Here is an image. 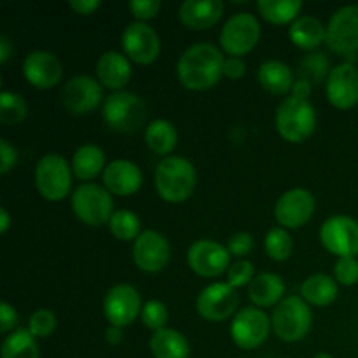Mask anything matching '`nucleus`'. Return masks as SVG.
Segmentation results:
<instances>
[{
    "mask_svg": "<svg viewBox=\"0 0 358 358\" xmlns=\"http://www.w3.org/2000/svg\"><path fill=\"white\" fill-rule=\"evenodd\" d=\"M327 27L315 16H299L289 28V37L294 45L303 51H313L325 42Z\"/></svg>",
    "mask_w": 358,
    "mask_h": 358,
    "instance_id": "26",
    "label": "nucleus"
},
{
    "mask_svg": "<svg viewBox=\"0 0 358 358\" xmlns=\"http://www.w3.org/2000/svg\"><path fill=\"white\" fill-rule=\"evenodd\" d=\"M17 320H20V317H17L16 310L9 303H6V301L0 303V332L7 334V332L14 331Z\"/></svg>",
    "mask_w": 358,
    "mask_h": 358,
    "instance_id": "44",
    "label": "nucleus"
},
{
    "mask_svg": "<svg viewBox=\"0 0 358 358\" xmlns=\"http://www.w3.org/2000/svg\"><path fill=\"white\" fill-rule=\"evenodd\" d=\"M121 44L128 59L138 65H150L159 58V35L147 23H140V21L129 23L122 31Z\"/></svg>",
    "mask_w": 358,
    "mask_h": 358,
    "instance_id": "13",
    "label": "nucleus"
},
{
    "mask_svg": "<svg viewBox=\"0 0 358 358\" xmlns=\"http://www.w3.org/2000/svg\"><path fill=\"white\" fill-rule=\"evenodd\" d=\"M336 282L339 285L352 287L358 283V261L357 257H341L334 266Z\"/></svg>",
    "mask_w": 358,
    "mask_h": 358,
    "instance_id": "40",
    "label": "nucleus"
},
{
    "mask_svg": "<svg viewBox=\"0 0 358 358\" xmlns=\"http://www.w3.org/2000/svg\"><path fill=\"white\" fill-rule=\"evenodd\" d=\"M73 213L80 222L91 227H100L110 222L114 215L112 194L98 184H80L70 198Z\"/></svg>",
    "mask_w": 358,
    "mask_h": 358,
    "instance_id": "6",
    "label": "nucleus"
},
{
    "mask_svg": "<svg viewBox=\"0 0 358 358\" xmlns=\"http://www.w3.org/2000/svg\"><path fill=\"white\" fill-rule=\"evenodd\" d=\"M313 315L301 296H289L275 308L271 329L282 341L297 343L311 331Z\"/></svg>",
    "mask_w": 358,
    "mask_h": 358,
    "instance_id": "5",
    "label": "nucleus"
},
{
    "mask_svg": "<svg viewBox=\"0 0 358 358\" xmlns=\"http://www.w3.org/2000/svg\"><path fill=\"white\" fill-rule=\"evenodd\" d=\"M331 76V63L322 52H310L301 59L297 66V80H304L310 86H318Z\"/></svg>",
    "mask_w": 358,
    "mask_h": 358,
    "instance_id": "33",
    "label": "nucleus"
},
{
    "mask_svg": "<svg viewBox=\"0 0 358 358\" xmlns=\"http://www.w3.org/2000/svg\"><path fill=\"white\" fill-rule=\"evenodd\" d=\"M69 6L77 14L90 16V14H93L100 7V0H73V2H69Z\"/></svg>",
    "mask_w": 358,
    "mask_h": 358,
    "instance_id": "46",
    "label": "nucleus"
},
{
    "mask_svg": "<svg viewBox=\"0 0 358 358\" xmlns=\"http://www.w3.org/2000/svg\"><path fill=\"white\" fill-rule=\"evenodd\" d=\"M108 229L117 240L135 241L142 234L140 233L142 222H140V217L131 210H115L110 222H108Z\"/></svg>",
    "mask_w": 358,
    "mask_h": 358,
    "instance_id": "34",
    "label": "nucleus"
},
{
    "mask_svg": "<svg viewBox=\"0 0 358 358\" xmlns=\"http://www.w3.org/2000/svg\"><path fill=\"white\" fill-rule=\"evenodd\" d=\"M320 241L332 255L357 257L358 222L348 215H332L322 224Z\"/></svg>",
    "mask_w": 358,
    "mask_h": 358,
    "instance_id": "12",
    "label": "nucleus"
},
{
    "mask_svg": "<svg viewBox=\"0 0 358 358\" xmlns=\"http://www.w3.org/2000/svg\"><path fill=\"white\" fill-rule=\"evenodd\" d=\"M264 248L268 257L273 259V261H287V259L292 255L294 250L292 236H290L289 231H287L285 227H271V229L268 231V234H266Z\"/></svg>",
    "mask_w": 358,
    "mask_h": 358,
    "instance_id": "36",
    "label": "nucleus"
},
{
    "mask_svg": "<svg viewBox=\"0 0 358 358\" xmlns=\"http://www.w3.org/2000/svg\"><path fill=\"white\" fill-rule=\"evenodd\" d=\"M315 198L306 189L283 192L275 205V219L285 229H299L313 217Z\"/></svg>",
    "mask_w": 358,
    "mask_h": 358,
    "instance_id": "17",
    "label": "nucleus"
},
{
    "mask_svg": "<svg viewBox=\"0 0 358 358\" xmlns=\"http://www.w3.org/2000/svg\"><path fill=\"white\" fill-rule=\"evenodd\" d=\"M10 226V215L7 212V208H0V233L6 234L9 231Z\"/></svg>",
    "mask_w": 358,
    "mask_h": 358,
    "instance_id": "50",
    "label": "nucleus"
},
{
    "mask_svg": "<svg viewBox=\"0 0 358 358\" xmlns=\"http://www.w3.org/2000/svg\"><path fill=\"white\" fill-rule=\"evenodd\" d=\"M142 297L133 285L119 283L114 285L103 299V315L107 322L115 327H128L142 315Z\"/></svg>",
    "mask_w": 358,
    "mask_h": 358,
    "instance_id": "11",
    "label": "nucleus"
},
{
    "mask_svg": "<svg viewBox=\"0 0 358 358\" xmlns=\"http://www.w3.org/2000/svg\"><path fill=\"white\" fill-rule=\"evenodd\" d=\"M254 278V264H252L250 261H245V259H238V261L234 262V264H231V268L227 269V283H229L231 287H234V289L250 285Z\"/></svg>",
    "mask_w": 358,
    "mask_h": 358,
    "instance_id": "39",
    "label": "nucleus"
},
{
    "mask_svg": "<svg viewBox=\"0 0 358 358\" xmlns=\"http://www.w3.org/2000/svg\"><path fill=\"white\" fill-rule=\"evenodd\" d=\"M245 73H247V65H245L243 59L234 58V56H229V58L224 59V76L236 80L241 79Z\"/></svg>",
    "mask_w": 358,
    "mask_h": 358,
    "instance_id": "45",
    "label": "nucleus"
},
{
    "mask_svg": "<svg viewBox=\"0 0 358 358\" xmlns=\"http://www.w3.org/2000/svg\"><path fill=\"white\" fill-rule=\"evenodd\" d=\"M327 98L332 107L339 110H348L358 103V69L353 63L346 62L331 70L325 84Z\"/></svg>",
    "mask_w": 358,
    "mask_h": 358,
    "instance_id": "19",
    "label": "nucleus"
},
{
    "mask_svg": "<svg viewBox=\"0 0 358 358\" xmlns=\"http://www.w3.org/2000/svg\"><path fill=\"white\" fill-rule=\"evenodd\" d=\"M276 131L290 143H303L317 128V112L308 100L290 94L276 108Z\"/></svg>",
    "mask_w": 358,
    "mask_h": 358,
    "instance_id": "3",
    "label": "nucleus"
},
{
    "mask_svg": "<svg viewBox=\"0 0 358 358\" xmlns=\"http://www.w3.org/2000/svg\"><path fill=\"white\" fill-rule=\"evenodd\" d=\"M14 45L7 35H0V65H6L9 58L13 56Z\"/></svg>",
    "mask_w": 358,
    "mask_h": 358,
    "instance_id": "47",
    "label": "nucleus"
},
{
    "mask_svg": "<svg viewBox=\"0 0 358 358\" xmlns=\"http://www.w3.org/2000/svg\"><path fill=\"white\" fill-rule=\"evenodd\" d=\"M59 100L70 114L86 115L101 103L103 90H101V84L93 77L76 76L62 87Z\"/></svg>",
    "mask_w": 358,
    "mask_h": 358,
    "instance_id": "15",
    "label": "nucleus"
},
{
    "mask_svg": "<svg viewBox=\"0 0 358 358\" xmlns=\"http://www.w3.org/2000/svg\"><path fill=\"white\" fill-rule=\"evenodd\" d=\"M35 187L48 201H62L72 189V168L62 154L49 152L37 161Z\"/></svg>",
    "mask_w": 358,
    "mask_h": 358,
    "instance_id": "7",
    "label": "nucleus"
},
{
    "mask_svg": "<svg viewBox=\"0 0 358 358\" xmlns=\"http://www.w3.org/2000/svg\"><path fill=\"white\" fill-rule=\"evenodd\" d=\"M105 339H107L108 345L115 346L119 343H122L124 336H122V329L121 327H115V325H108L107 331H105Z\"/></svg>",
    "mask_w": 358,
    "mask_h": 358,
    "instance_id": "49",
    "label": "nucleus"
},
{
    "mask_svg": "<svg viewBox=\"0 0 358 358\" xmlns=\"http://www.w3.org/2000/svg\"><path fill=\"white\" fill-rule=\"evenodd\" d=\"M17 163L16 147L10 145L6 138H0V173L7 175Z\"/></svg>",
    "mask_w": 358,
    "mask_h": 358,
    "instance_id": "43",
    "label": "nucleus"
},
{
    "mask_svg": "<svg viewBox=\"0 0 358 358\" xmlns=\"http://www.w3.org/2000/svg\"><path fill=\"white\" fill-rule=\"evenodd\" d=\"M129 13L135 16L136 21L145 23V21L154 20L159 14L161 2L159 0H133L129 2Z\"/></svg>",
    "mask_w": 358,
    "mask_h": 358,
    "instance_id": "41",
    "label": "nucleus"
},
{
    "mask_svg": "<svg viewBox=\"0 0 358 358\" xmlns=\"http://www.w3.org/2000/svg\"><path fill=\"white\" fill-rule=\"evenodd\" d=\"M224 14L222 0H185L178 9L182 24L191 30H206L220 21Z\"/></svg>",
    "mask_w": 358,
    "mask_h": 358,
    "instance_id": "23",
    "label": "nucleus"
},
{
    "mask_svg": "<svg viewBox=\"0 0 358 358\" xmlns=\"http://www.w3.org/2000/svg\"><path fill=\"white\" fill-rule=\"evenodd\" d=\"M187 264L196 275L215 278L231 268V254L219 241L198 240L189 247Z\"/></svg>",
    "mask_w": 358,
    "mask_h": 358,
    "instance_id": "14",
    "label": "nucleus"
},
{
    "mask_svg": "<svg viewBox=\"0 0 358 358\" xmlns=\"http://www.w3.org/2000/svg\"><path fill=\"white\" fill-rule=\"evenodd\" d=\"M142 318L143 325L149 329H152L154 332L161 331V329H166V322H168V310L161 301H149V303L143 304L142 308Z\"/></svg>",
    "mask_w": 358,
    "mask_h": 358,
    "instance_id": "38",
    "label": "nucleus"
},
{
    "mask_svg": "<svg viewBox=\"0 0 358 358\" xmlns=\"http://www.w3.org/2000/svg\"><path fill=\"white\" fill-rule=\"evenodd\" d=\"M147 114L145 101L129 91L112 93L103 103L105 124L117 133H135L145 124Z\"/></svg>",
    "mask_w": 358,
    "mask_h": 358,
    "instance_id": "4",
    "label": "nucleus"
},
{
    "mask_svg": "<svg viewBox=\"0 0 358 358\" xmlns=\"http://www.w3.org/2000/svg\"><path fill=\"white\" fill-rule=\"evenodd\" d=\"M285 294V283L282 276L275 273H261L248 285V297L257 308L278 306Z\"/></svg>",
    "mask_w": 358,
    "mask_h": 358,
    "instance_id": "24",
    "label": "nucleus"
},
{
    "mask_svg": "<svg viewBox=\"0 0 358 358\" xmlns=\"http://www.w3.org/2000/svg\"><path fill=\"white\" fill-rule=\"evenodd\" d=\"M259 84L262 90H266L271 94H287L292 91L294 86V73L287 63L280 62V59H269L259 66L257 72Z\"/></svg>",
    "mask_w": 358,
    "mask_h": 358,
    "instance_id": "25",
    "label": "nucleus"
},
{
    "mask_svg": "<svg viewBox=\"0 0 358 358\" xmlns=\"http://www.w3.org/2000/svg\"><path fill=\"white\" fill-rule=\"evenodd\" d=\"M171 257L168 240L157 231H142L133 243V261L136 268L145 273H159L168 266Z\"/></svg>",
    "mask_w": 358,
    "mask_h": 358,
    "instance_id": "18",
    "label": "nucleus"
},
{
    "mask_svg": "<svg viewBox=\"0 0 358 358\" xmlns=\"http://www.w3.org/2000/svg\"><path fill=\"white\" fill-rule=\"evenodd\" d=\"M257 10L266 21L273 24L294 23L303 10L301 0H259Z\"/></svg>",
    "mask_w": 358,
    "mask_h": 358,
    "instance_id": "31",
    "label": "nucleus"
},
{
    "mask_svg": "<svg viewBox=\"0 0 358 358\" xmlns=\"http://www.w3.org/2000/svg\"><path fill=\"white\" fill-rule=\"evenodd\" d=\"M28 105L17 93L3 90L0 93V122L6 126H16L27 119Z\"/></svg>",
    "mask_w": 358,
    "mask_h": 358,
    "instance_id": "35",
    "label": "nucleus"
},
{
    "mask_svg": "<svg viewBox=\"0 0 358 358\" xmlns=\"http://www.w3.org/2000/svg\"><path fill=\"white\" fill-rule=\"evenodd\" d=\"M254 248V238L250 233H236L227 241V250L234 257H245Z\"/></svg>",
    "mask_w": 358,
    "mask_h": 358,
    "instance_id": "42",
    "label": "nucleus"
},
{
    "mask_svg": "<svg viewBox=\"0 0 358 358\" xmlns=\"http://www.w3.org/2000/svg\"><path fill=\"white\" fill-rule=\"evenodd\" d=\"M143 175L138 164L128 159H115L103 171V185L114 196H133L140 191Z\"/></svg>",
    "mask_w": 358,
    "mask_h": 358,
    "instance_id": "21",
    "label": "nucleus"
},
{
    "mask_svg": "<svg viewBox=\"0 0 358 358\" xmlns=\"http://www.w3.org/2000/svg\"><path fill=\"white\" fill-rule=\"evenodd\" d=\"M23 76L37 90H51L62 80L63 65L55 52L38 49L23 59Z\"/></svg>",
    "mask_w": 358,
    "mask_h": 358,
    "instance_id": "20",
    "label": "nucleus"
},
{
    "mask_svg": "<svg viewBox=\"0 0 358 358\" xmlns=\"http://www.w3.org/2000/svg\"><path fill=\"white\" fill-rule=\"evenodd\" d=\"M56 325H58V318H56L55 311L48 310V308H41L30 317L28 331L31 332L34 338L44 339L49 338L56 331Z\"/></svg>",
    "mask_w": 358,
    "mask_h": 358,
    "instance_id": "37",
    "label": "nucleus"
},
{
    "mask_svg": "<svg viewBox=\"0 0 358 358\" xmlns=\"http://www.w3.org/2000/svg\"><path fill=\"white\" fill-rule=\"evenodd\" d=\"M154 180L161 199L168 203H184L196 189V170L185 157L168 156L157 164Z\"/></svg>",
    "mask_w": 358,
    "mask_h": 358,
    "instance_id": "2",
    "label": "nucleus"
},
{
    "mask_svg": "<svg viewBox=\"0 0 358 358\" xmlns=\"http://www.w3.org/2000/svg\"><path fill=\"white\" fill-rule=\"evenodd\" d=\"M238 297L236 289L229 283H212L205 287L196 299V310L199 317L208 322H222L236 315Z\"/></svg>",
    "mask_w": 358,
    "mask_h": 358,
    "instance_id": "16",
    "label": "nucleus"
},
{
    "mask_svg": "<svg viewBox=\"0 0 358 358\" xmlns=\"http://www.w3.org/2000/svg\"><path fill=\"white\" fill-rule=\"evenodd\" d=\"M311 91H313V86H310V84L304 83V80L296 79V83H294L292 91H290V93H292V96L301 98V100H308V96L311 94Z\"/></svg>",
    "mask_w": 358,
    "mask_h": 358,
    "instance_id": "48",
    "label": "nucleus"
},
{
    "mask_svg": "<svg viewBox=\"0 0 358 358\" xmlns=\"http://www.w3.org/2000/svg\"><path fill=\"white\" fill-rule=\"evenodd\" d=\"M105 152L101 147L86 143L73 152L72 171L84 184L96 178L101 171H105Z\"/></svg>",
    "mask_w": 358,
    "mask_h": 358,
    "instance_id": "28",
    "label": "nucleus"
},
{
    "mask_svg": "<svg viewBox=\"0 0 358 358\" xmlns=\"http://www.w3.org/2000/svg\"><path fill=\"white\" fill-rule=\"evenodd\" d=\"M325 44L336 55L350 58L358 52V6H345L336 10L327 24Z\"/></svg>",
    "mask_w": 358,
    "mask_h": 358,
    "instance_id": "9",
    "label": "nucleus"
},
{
    "mask_svg": "<svg viewBox=\"0 0 358 358\" xmlns=\"http://www.w3.org/2000/svg\"><path fill=\"white\" fill-rule=\"evenodd\" d=\"M143 138H145L147 147L154 154L168 157V154L173 152L175 147H177L178 133L170 121H166V119H156V121H152L145 128Z\"/></svg>",
    "mask_w": 358,
    "mask_h": 358,
    "instance_id": "30",
    "label": "nucleus"
},
{
    "mask_svg": "<svg viewBox=\"0 0 358 358\" xmlns=\"http://www.w3.org/2000/svg\"><path fill=\"white\" fill-rule=\"evenodd\" d=\"M224 76V56L217 45L199 42L182 52L177 63V77L191 91H206Z\"/></svg>",
    "mask_w": 358,
    "mask_h": 358,
    "instance_id": "1",
    "label": "nucleus"
},
{
    "mask_svg": "<svg viewBox=\"0 0 358 358\" xmlns=\"http://www.w3.org/2000/svg\"><path fill=\"white\" fill-rule=\"evenodd\" d=\"M313 358H332V355H329V353H317V355H315Z\"/></svg>",
    "mask_w": 358,
    "mask_h": 358,
    "instance_id": "51",
    "label": "nucleus"
},
{
    "mask_svg": "<svg viewBox=\"0 0 358 358\" xmlns=\"http://www.w3.org/2000/svg\"><path fill=\"white\" fill-rule=\"evenodd\" d=\"M149 348L154 358H189L191 353L187 338L170 327L154 332Z\"/></svg>",
    "mask_w": 358,
    "mask_h": 358,
    "instance_id": "27",
    "label": "nucleus"
},
{
    "mask_svg": "<svg viewBox=\"0 0 358 358\" xmlns=\"http://www.w3.org/2000/svg\"><path fill=\"white\" fill-rule=\"evenodd\" d=\"M98 83L107 90L124 91L126 84L131 79V63L128 56L117 51H107L96 62Z\"/></svg>",
    "mask_w": 358,
    "mask_h": 358,
    "instance_id": "22",
    "label": "nucleus"
},
{
    "mask_svg": "<svg viewBox=\"0 0 358 358\" xmlns=\"http://www.w3.org/2000/svg\"><path fill=\"white\" fill-rule=\"evenodd\" d=\"M261 38V24L250 13H238L231 16L220 31V48L234 58L252 52Z\"/></svg>",
    "mask_w": 358,
    "mask_h": 358,
    "instance_id": "8",
    "label": "nucleus"
},
{
    "mask_svg": "<svg viewBox=\"0 0 358 358\" xmlns=\"http://www.w3.org/2000/svg\"><path fill=\"white\" fill-rule=\"evenodd\" d=\"M0 355L2 358H38L41 352L37 338H34L28 329H16L3 339Z\"/></svg>",
    "mask_w": 358,
    "mask_h": 358,
    "instance_id": "32",
    "label": "nucleus"
},
{
    "mask_svg": "<svg viewBox=\"0 0 358 358\" xmlns=\"http://www.w3.org/2000/svg\"><path fill=\"white\" fill-rule=\"evenodd\" d=\"M271 318L261 308H243L231 324V338L240 350H255L268 339Z\"/></svg>",
    "mask_w": 358,
    "mask_h": 358,
    "instance_id": "10",
    "label": "nucleus"
},
{
    "mask_svg": "<svg viewBox=\"0 0 358 358\" xmlns=\"http://www.w3.org/2000/svg\"><path fill=\"white\" fill-rule=\"evenodd\" d=\"M338 294L339 289L336 278L329 275H322V273L310 276L301 285V297L308 304H313V306H329V304L338 299Z\"/></svg>",
    "mask_w": 358,
    "mask_h": 358,
    "instance_id": "29",
    "label": "nucleus"
}]
</instances>
